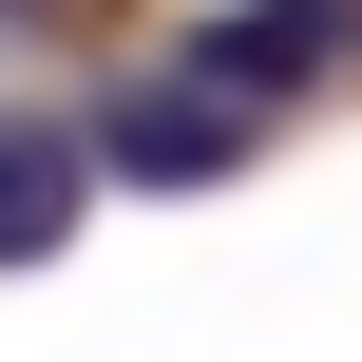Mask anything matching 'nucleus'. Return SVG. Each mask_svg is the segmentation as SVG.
Returning a JSON list of instances; mask_svg holds the SVG:
<instances>
[{
    "label": "nucleus",
    "instance_id": "obj_1",
    "mask_svg": "<svg viewBox=\"0 0 362 362\" xmlns=\"http://www.w3.org/2000/svg\"><path fill=\"white\" fill-rule=\"evenodd\" d=\"M248 153H267V115H248L229 76H191V57L95 95V172H115V191H229Z\"/></svg>",
    "mask_w": 362,
    "mask_h": 362
},
{
    "label": "nucleus",
    "instance_id": "obj_2",
    "mask_svg": "<svg viewBox=\"0 0 362 362\" xmlns=\"http://www.w3.org/2000/svg\"><path fill=\"white\" fill-rule=\"evenodd\" d=\"M362 57V0H229V19H191V76H229L248 115L267 95H325Z\"/></svg>",
    "mask_w": 362,
    "mask_h": 362
},
{
    "label": "nucleus",
    "instance_id": "obj_3",
    "mask_svg": "<svg viewBox=\"0 0 362 362\" xmlns=\"http://www.w3.org/2000/svg\"><path fill=\"white\" fill-rule=\"evenodd\" d=\"M76 191H95V134H57V115H0V267H38V248L76 229Z\"/></svg>",
    "mask_w": 362,
    "mask_h": 362
},
{
    "label": "nucleus",
    "instance_id": "obj_4",
    "mask_svg": "<svg viewBox=\"0 0 362 362\" xmlns=\"http://www.w3.org/2000/svg\"><path fill=\"white\" fill-rule=\"evenodd\" d=\"M0 19H57V0H0Z\"/></svg>",
    "mask_w": 362,
    "mask_h": 362
}]
</instances>
